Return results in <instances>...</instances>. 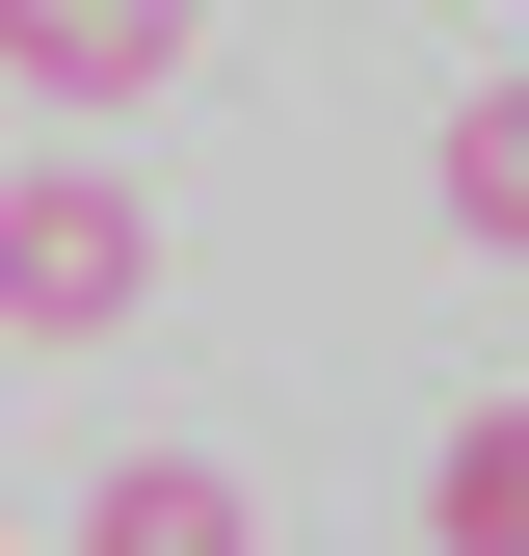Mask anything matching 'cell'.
Segmentation results:
<instances>
[{"label": "cell", "instance_id": "cell-3", "mask_svg": "<svg viewBox=\"0 0 529 556\" xmlns=\"http://www.w3.org/2000/svg\"><path fill=\"white\" fill-rule=\"evenodd\" d=\"M424 556H529V397H450V451H424Z\"/></svg>", "mask_w": 529, "mask_h": 556}, {"label": "cell", "instance_id": "cell-5", "mask_svg": "<svg viewBox=\"0 0 529 556\" xmlns=\"http://www.w3.org/2000/svg\"><path fill=\"white\" fill-rule=\"evenodd\" d=\"M424 186H450V239H503V265H529V80L450 106V160H424Z\"/></svg>", "mask_w": 529, "mask_h": 556}, {"label": "cell", "instance_id": "cell-1", "mask_svg": "<svg viewBox=\"0 0 529 556\" xmlns=\"http://www.w3.org/2000/svg\"><path fill=\"white\" fill-rule=\"evenodd\" d=\"M132 292H159V213H132L106 160L0 186V344H132Z\"/></svg>", "mask_w": 529, "mask_h": 556}, {"label": "cell", "instance_id": "cell-4", "mask_svg": "<svg viewBox=\"0 0 529 556\" xmlns=\"http://www.w3.org/2000/svg\"><path fill=\"white\" fill-rule=\"evenodd\" d=\"M80 556H264V504H238V477H212V451H132Z\"/></svg>", "mask_w": 529, "mask_h": 556}, {"label": "cell", "instance_id": "cell-2", "mask_svg": "<svg viewBox=\"0 0 529 556\" xmlns=\"http://www.w3.org/2000/svg\"><path fill=\"white\" fill-rule=\"evenodd\" d=\"M0 53H27V106H159L185 0H0Z\"/></svg>", "mask_w": 529, "mask_h": 556}]
</instances>
